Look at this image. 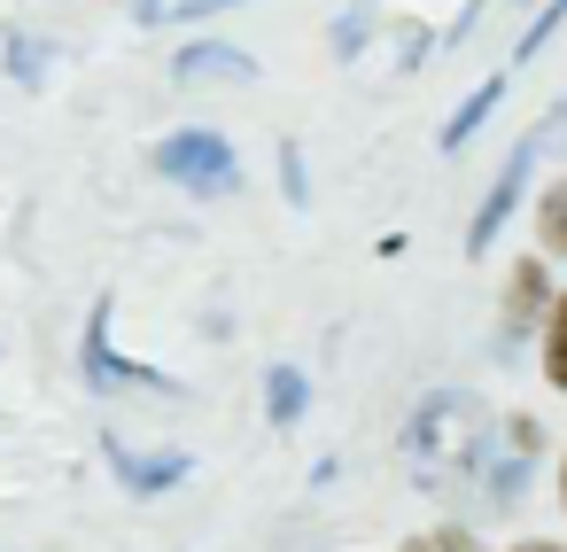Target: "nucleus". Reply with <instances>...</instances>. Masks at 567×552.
Masks as SVG:
<instances>
[{
  "mask_svg": "<svg viewBox=\"0 0 567 552\" xmlns=\"http://www.w3.org/2000/svg\"><path fill=\"white\" fill-rule=\"evenodd\" d=\"M489 436H497V420H489V405H482L474 389H435V397L404 420V467H412L420 490L458 498L466 482H482Z\"/></svg>",
  "mask_w": 567,
  "mask_h": 552,
  "instance_id": "obj_1",
  "label": "nucleus"
},
{
  "mask_svg": "<svg viewBox=\"0 0 567 552\" xmlns=\"http://www.w3.org/2000/svg\"><path fill=\"white\" fill-rule=\"evenodd\" d=\"M156 172L179 180V187H195V195H234V187H241V164H234L226 133H203V125L156 141Z\"/></svg>",
  "mask_w": 567,
  "mask_h": 552,
  "instance_id": "obj_2",
  "label": "nucleus"
},
{
  "mask_svg": "<svg viewBox=\"0 0 567 552\" xmlns=\"http://www.w3.org/2000/svg\"><path fill=\"white\" fill-rule=\"evenodd\" d=\"M559 133H567V110H551V117H544V125H536V133H528L513 156H505V172L489 180V195H482V211H474V226H466V257H482V249L497 242V226L513 218V203H520V187H528L536 149H544V141H559Z\"/></svg>",
  "mask_w": 567,
  "mask_h": 552,
  "instance_id": "obj_3",
  "label": "nucleus"
},
{
  "mask_svg": "<svg viewBox=\"0 0 567 552\" xmlns=\"http://www.w3.org/2000/svg\"><path fill=\"white\" fill-rule=\"evenodd\" d=\"M86 381L94 389H172V374H156V366H133V358H117L110 350V296L86 311Z\"/></svg>",
  "mask_w": 567,
  "mask_h": 552,
  "instance_id": "obj_4",
  "label": "nucleus"
},
{
  "mask_svg": "<svg viewBox=\"0 0 567 552\" xmlns=\"http://www.w3.org/2000/svg\"><path fill=\"white\" fill-rule=\"evenodd\" d=\"M110 467L125 474V490H141V498H156V490H172V482H187V451H133L125 436H110Z\"/></svg>",
  "mask_w": 567,
  "mask_h": 552,
  "instance_id": "obj_5",
  "label": "nucleus"
},
{
  "mask_svg": "<svg viewBox=\"0 0 567 552\" xmlns=\"http://www.w3.org/2000/svg\"><path fill=\"white\" fill-rule=\"evenodd\" d=\"M528 459H536V420H513V443L497 451V467H482V505L489 513H505L513 498H520V482H528Z\"/></svg>",
  "mask_w": 567,
  "mask_h": 552,
  "instance_id": "obj_6",
  "label": "nucleus"
},
{
  "mask_svg": "<svg viewBox=\"0 0 567 552\" xmlns=\"http://www.w3.org/2000/svg\"><path fill=\"white\" fill-rule=\"evenodd\" d=\"M172 79H179V86H203V79H226V86H249V79H257V63H249L241 48H218V40H195V48H179V63H172Z\"/></svg>",
  "mask_w": 567,
  "mask_h": 552,
  "instance_id": "obj_7",
  "label": "nucleus"
},
{
  "mask_svg": "<svg viewBox=\"0 0 567 552\" xmlns=\"http://www.w3.org/2000/svg\"><path fill=\"white\" fill-rule=\"evenodd\" d=\"M544 311V265H513V288H505V335L520 343Z\"/></svg>",
  "mask_w": 567,
  "mask_h": 552,
  "instance_id": "obj_8",
  "label": "nucleus"
},
{
  "mask_svg": "<svg viewBox=\"0 0 567 552\" xmlns=\"http://www.w3.org/2000/svg\"><path fill=\"white\" fill-rule=\"evenodd\" d=\"M497 94H505V79H482V86H474V94H466V110H458V117H451V125H443V149H466V141H474V133H482V117H489V110H497Z\"/></svg>",
  "mask_w": 567,
  "mask_h": 552,
  "instance_id": "obj_9",
  "label": "nucleus"
},
{
  "mask_svg": "<svg viewBox=\"0 0 567 552\" xmlns=\"http://www.w3.org/2000/svg\"><path fill=\"white\" fill-rule=\"evenodd\" d=\"M265 389H272V428H296V420H303V397H311L303 374H296V366H272Z\"/></svg>",
  "mask_w": 567,
  "mask_h": 552,
  "instance_id": "obj_10",
  "label": "nucleus"
},
{
  "mask_svg": "<svg viewBox=\"0 0 567 552\" xmlns=\"http://www.w3.org/2000/svg\"><path fill=\"white\" fill-rule=\"evenodd\" d=\"M544 374L551 389H567V296H551V319H544Z\"/></svg>",
  "mask_w": 567,
  "mask_h": 552,
  "instance_id": "obj_11",
  "label": "nucleus"
},
{
  "mask_svg": "<svg viewBox=\"0 0 567 552\" xmlns=\"http://www.w3.org/2000/svg\"><path fill=\"white\" fill-rule=\"evenodd\" d=\"M536 234H544V249H551V257H567V180L544 195V218H536Z\"/></svg>",
  "mask_w": 567,
  "mask_h": 552,
  "instance_id": "obj_12",
  "label": "nucleus"
},
{
  "mask_svg": "<svg viewBox=\"0 0 567 552\" xmlns=\"http://www.w3.org/2000/svg\"><path fill=\"white\" fill-rule=\"evenodd\" d=\"M559 24H567V0H544V9H536V24H528V32H520V48H513V63H528V55H536V48L559 32Z\"/></svg>",
  "mask_w": 567,
  "mask_h": 552,
  "instance_id": "obj_13",
  "label": "nucleus"
},
{
  "mask_svg": "<svg viewBox=\"0 0 567 552\" xmlns=\"http://www.w3.org/2000/svg\"><path fill=\"white\" fill-rule=\"evenodd\" d=\"M40 55H48L40 40H9V71H17L24 86H40Z\"/></svg>",
  "mask_w": 567,
  "mask_h": 552,
  "instance_id": "obj_14",
  "label": "nucleus"
},
{
  "mask_svg": "<svg viewBox=\"0 0 567 552\" xmlns=\"http://www.w3.org/2000/svg\"><path fill=\"white\" fill-rule=\"evenodd\" d=\"M280 172H288V203H311V180H303V149H280Z\"/></svg>",
  "mask_w": 567,
  "mask_h": 552,
  "instance_id": "obj_15",
  "label": "nucleus"
},
{
  "mask_svg": "<svg viewBox=\"0 0 567 552\" xmlns=\"http://www.w3.org/2000/svg\"><path fill=\"white\" fill-rule=\"evenodd\" d=\"M172 9H179V0H133V17H141V24H164Z\"/></svg>",
  "mask_w": 567,
  "mask_h": 552,
  "instance_id": "obj_16",
  "label": "nucleus"
},
{
  "mask_svg": "<svg viewBox=\"0 0 567 552\" xmlns=\"http://www.w3.org/2000/svg\"><path fill=\"white\" fill-rule=\"evenodd\" d=\"M210 9H234V0H179L172 17H210Z\"/></svg>",
  "mask_w": 567,
  "mask_h": 552,
  "instance_id": "obj_17",
  "label": "nucleus"
},
{
  "mask_svg": "<svg viewBox=\"0 0 567 552\" xmlns=\"http://www.w3.org/2000/svg\"><path fill=\"white\" fill-rule=\"evenodd\" d=\"M513 552H559V544H513Z\"/></svg>",
  "mask_w": 567,
  "mask_h": 552,
  "instance_id": "obj_18",
  "label": "nucleus"
},
{
  "mask_svg": "<svg viewBox=\"0 0 567 552\" xmlns=\"http://www.w3.org/2000/svg\"><path fill=\"white\" fill-rule=\"evenodd\" d=\"M404 552H435V544H404Z\"/></svg>",
  "mask_w": 567,
  "mask_h": 552,
  "instance_id": "obj_19",
  "label": "nucleus"
}]
</instances>
